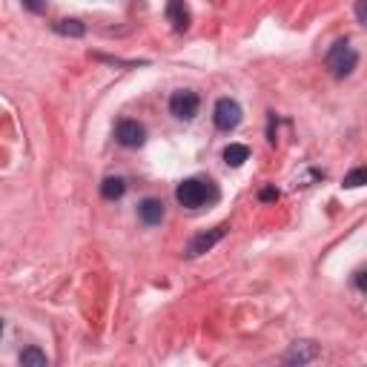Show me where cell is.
<instances>
[{
  "mask_svg": "<svg viewBox=\"0 0 367 367\" xmlns=\"http://www.w3.org/2000/svg\"><path fill=\"white\" fill-rule=\"evenodd\" d=\"M175 198L181 207L187 210H198L207 204V198H215V192L210 189V181H201V178H187L178 184L175 189Z\"/></svg>",
  "mask_w": 367,
  "mask_h": 367,
  "instance_id": "6da1fadb",
  "label": "cell"
},
{
  "mask_svg": "<svg viewBox=\"0 0 367 367\" xmlns=\"http://www.w3.org/2000/svg\"><path fill=\"white\" fill-rule=\"evenodd\" d=\"M356 63H359V52L348 43V40H336L333 46H330V52H327V66H330V72L336 78H348L350 72L356 69Z\"/></svg>",
  "mask_w": 367,
  "mask_h": 367,
  "instance_id": "7a4b0ae2",
  "label": "cell"
},
{
  "mask_svg": "<svg viewBox=\"0 0 367 367\" xmlns=\"http://www.w3.org/2000/svg\"><path fill=\"white\" fill-rule=\"evenodd\" d=\"M241 118H244V112H241L238 101H233V97H221V101L215 104V109H212L215 127H218V130H224V132L235 130V127L241 124Z\"/></svg>",
  "mask_w": 367,
  "mask_h": 367,
  "instance_id": "3957f363",
  "label": "cell"
},
{
  "mask_svg": "<svg viewBox=\"0 0 367 367\" xmlns=\"http://www.w3.org/2000/svg\"><path fill=\"white\" fill-rule=\"evenodd\" d=\"M198 107H201L198 95L189 92V89H181V92H175L173 97H169V112H173L178 120H192L195 115H198Z\"/></svg>",
  "mask_w": 367,
  "mask_h": 367,
  "instance_id": "277c9868",
  "label": "cell"
},
{
  "mask_svg": "<svg viewBox=\"0 0 367 367\" xmlns=\"http://www.w3.org/2000/svg\"><path fill=\"white\" fill-rule=\"evenodd\" d=\"M115 138L120 146H127V150H138V146L146 141V130L138 124V120H120L118 130H115Z\"/></svg>",
  "mask_w": 367,
  "mask_h": 367,
  "instance_id": "5b68a950",
  "label": "cell"
},
{
  "mask_svg": "<svg viewBox=\"0 0 367 367\" xmlns=\"http://www.w3.org/2000/svg\"><path fill=\"white\" fill-rule=\"evenodd\" d=\"M221 238H224V227H215V230H207V233H201V235H195V238L187 244V256H189V258H198V256L210 253Z\"/></svg>",
  "mask_w": 367,
  "mask_h": 367,
  "instance_id": "8992f818",
  "label": "cell"
},
{
  "mask_svg": "<svg viewBox=\"0 0 367 367\" xmlns=\"http://www.w3.org/2000/svg\"><path fill=\"white\" fill-rule=\"evenodd\" d=\"M138 218L146 227H158L164 221V201L161 198H143L138 204Z\"/></svg>",
  "mask_w": 367,
  "mask_h": 367,
  "instance_id": "52a82bcc",
  "label": "cell"
},
{
  "mask_svg": "<svg viewBox=\"0 0 367 367\" xmlns=\"http://www.w3.org/2000/svg\"><path fill=\"white\" fill-rule=\"evenodd\" d=\"M166 20L173 23L175 32L189 29V9H187L184 0H166Z\"/></svg>",
  "mask_w": 367,
  "mask_h": 367,
  "instance_id": "ba28073f",
  "label": "cell"
},
{
  "mask_svg": "<svg viewBox=\"0 0 367 367\" xmlns=\"http://www.w3.org/2000/svg\"><path fill=\"white\" fill-rule=\"evenodd\" d=\"M313 359H319V348H315L313 341H296V345L290 348V353L284 356L287 364H307Z\"/></svg>",
  "mask_w": 367,
  "mask_h": 367,
  "instance_id": "9c48e42d",
  "label": "cell"
},
{
  "mask_svg": "<svg viewBox=\"0 0 367 367\" xmlns=\"http://www.w3.org/2000/svg\"><path fill=\"white\" fill-rule=\"evenodd\" d=\"M124 192H127V181H124V178H118V175L104 178V184H101V195H104L107 201H118V198H124Z\"/></svg>",
  "mask_w": 367,
  "mask_h": 367,
  "instance_id": "30bf717a",
  "label": "cell"
},
{
  "mask_svg": "<svg viewBox=\"0 0 367 367\" xmlns=\"http://www.w3.org/2000/svg\"><path fill=\"white\" fill-rule=\"evenodd\" d=\"M247 158H250V150H247L244 143H230L227 150H224V161H227L230 166H241Z\"/></svg>",
  "mask_w": 367,
  "mask_h": 367,
  "instance_id": "8fae6325",
  "label": "cell"
},
{
  "mask_svg": "<svg viewBox=\"0 0 367 367\" xmlns=\"http://www.w3.org/2000/svg\"><path fill=\"white\" fill-rule=\"evenodd\" d=\"M20 364H23V367H46L49 359H46L43 350H38V348H26V350L20 353Z\"/></svg>",
  "mask_w": 367,
  "mask_h": 367,
  "instance_id": "7c38bea8",
  "label": "cell"
},
{
  "mask_svg": "<svg viewBox=\"0 0 367 367\" xmlns=\"http://www.w3.org/2000/svg\"><path fill=\"white\" fill-rule=\"evenodd\" d=\"M55 32L58 35H66V38H81L86 29H84L81 20H58L55 23Z\"/></svg>",
  "mask_w": 367,
  "mask_h": 367,
  "instance_id": "4fadbf2b",
  "label": "cell"
},
{
  "mask_svg": "<svg viewBox=\"0 0 367 367\" xmlns=\"http://www.w3.org/2000/svg\"><path fill=\"white\" fill-rule=\"evenodd\" d=\"M361 184H367V169H364V166H359V169H353L350 175H345V187H348V189H356V187H361Z\"/></svg>",
  "mask_w": 367,
  "mask_h": 367,
  "instance_id": "5bb4252c",
  "label": "cell"
},
{
  "mask_svg": "<svg viewBox=\"0 0 367 367\" xmlns=\"http://www.w3.org/2000/svg\"><path fill=\"white\" fill-rule=\"evenodd\" d=\"M23 9H29L32 15H43L46 12V0H20Z\"/></svg>",
  "mask_w": 367,
  "mask_h": 367,
  "instance_id": "9a60e30c",
  "label": "cell"
},
{
  "mask_svg": "<svg viewBox=\"0 0 367 367\" xmlns=\"http://www.w3.org/2000/svg\"><path fill=\"white\" fill-rule=\"evenodd\" d=\"M258 198H261L264 204H273V201H279V189H276V187H264V189L258 192Z\"/></svg>",
  "mask_w": 367,
  "mask_h": 367,
  "instance_id": "2e32d148",
  "label": "cell"
},
{
  "mask_svg": "<svg viewBox=\"0 0 367 367\" xmlns=\"http://www.w3.org/2000/svg\"><path fill=\"white\" fill-rule=\"evenodd\" d=\"M356 15H359V20L364 23V0H356Z\"/></svg>",
  "mask_w": 367,
  "mask_h": 367,
  "instance_id": "e0dca14e",
  "label": "cell"
},
{
  "mask_svg": "<svg viewBox=\"0 0 367 367\" xmlns=\"http://www.w3.org/2000/svg\"><path fill=\"white\" fill-rule=\"evenodd\" d=\"M356 287H359V290H364V270H359V273H356Z\"/></svg>",
  "mask_w": 367,
  "mask_h": 367,
  "instance_id": "ac0fdd59",
  "label": "cell"
},
{
  "mask_svg": "<svg viewBox=\"0 0 367 367\" xmlns=\"http://www.w3.org/2000/svg\"><path fill=\"white\" fill-rule=\"evenodd\" d=\"M0 333H3V319H0Z\"/></svg>",
  "mask_w": 367,
  "mask_h": 367,
  "instance_id": "d6986e66",
  "label": "cell"
}]
</instances>
